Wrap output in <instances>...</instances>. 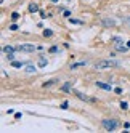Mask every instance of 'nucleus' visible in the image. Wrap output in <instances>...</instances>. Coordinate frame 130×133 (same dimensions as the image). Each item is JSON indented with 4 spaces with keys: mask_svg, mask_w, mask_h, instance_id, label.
Here are the masks:
<instances>
[{
    "mask_svg": "<svg viewBox=\"0 0 130 133\" xmlns=\"http://www.w3.org/2000/svg\"><path fill=\"white\" fill-rule=\"evenodd\" d=\"M119 63L117 61H111V59H100L95 63L96 69H109V68H117Z\"/></svg>",
    "mask_w": 130,
    "mask_h": 133,
    "instance_id": "obj_1",
    "label": "nucleus"
},
{
    "mask_svg": "<svg viewBox=\"0 0 130 133\" xmlns=\"http://www.w3.org/2000/svg\"><path fill=\"white\" fill-rule=\"evenodd\" d=\"M101 125H103V128L106 130V131H114L116 128H117V120H114V119H103L101 120Z\"/></svg>",
    "mask_w": 130,
    "mask_h": 133,
    "instance_id": "obj_2",
    "label": "nucleus"
},
{
    "mask_svg": "<svg viewBox=\"0 0 130 133\" xmlns=\"http://www.w3.org/2000/svg\"><path fill=\"white\" fill-rule=\"evenodd\" d=\"M16 50H20V51H26V53H32L35 50V46L34 45H29V43H26V45H20V46H16Z\"/></svg>",
    "mask_w": 130,
    "mask_h": 133,
    "instance_id": "obj_3",
    "label": "nucleus"
},
{
    "mask_svg": "<svg viewBox=\"0 0 130 133\" xmlns=\"http://www.w3.org/2000/svg\"><path fill=\"white\" fill-rule=\"evenodd\" d=\"M116 45V51H120V53H127L128 51V45H124V43H114Z\"/></svg>",
    "mask_w": 130,
    "mask_h": 133,
    "instance_id": "obj_4",
    "label": "nucleus"
},
{
    "mask_svg": "<svg viewBox=\"0 0 130 133\" xmlns=\"http://www.w3.org/2000/svg\"><path fill=\"white\" fill-rule=\"evenodd\" d=\"M87 61H79V63H72L71 64V69H79V68H85Z\"/></svg>",
    "mask_w": 130,
    "mask_h": 133,
    "instance_id": "obj_5",
    "label": "nucleus"
},
{
    "mask_svg": "<svg viewBox=\"0 0 130 133\" xmlns=\"http://www.w3.org/2000/svg\"><path fill=\"white\" fill-rule=\"evenodd\" d=\"M74 95H76L77 98H80V99H83V101H93V99H90L87 95H83V93H80V91H77V90H74Z\"/></svg>",
    "mask_w": 130,
    "mask_h": 133,
    "instance_id": "obj_6",
    "label": "nucleus"
},
{
    "mask_svg": "<svg viewBox=\"0 0 130 133\" xmlns=\"http://www.w3.org/2000/svg\"><path fill=\"white\" fill-rule=\"evenodd\" d=\"M103 26H108V27H113V26H116V21L114 19H108V18H103Z\"/></svg>",
    "mask_w": 130,
    "mask_h": 133,
    "instance_id": "obj_7",
    "label": "nucleus"
},
{
    "mask_svg": "<svg viewBox=\"0 0 130 133\" xmlns=\"http://www.w3.org/2000/svg\"><path fill=\"white\" fill-rule=\"evenodd\" d=\"M10 66L11 68H16V69H21V68H24V63H21V61H10Z\"/></svg>",
    "mask_w": 130,
    "mask_h": 133,
    "instance_id": "obj_8",
    "label": "nucleus"
},
{
    "mask_svg": "<svg viewBox=\"0 0 130 133\" xmlns=\"http://www.w3.org/2000/svg\"><path fill=\"white\" fill-rule=\"evenodd\" d=\"M96 87L98 88H103V90H108V91L111 90V85L109 83H103V82H96Z\"/></svg>",
    "mask_w": 130,
    "mask_h": 133,
    "instance_id": "obj_9",
    "label": "nucleus"
},
{
    "mask_svg": "<svg viewBox=\"0 0 130 133\" xmlns=\"http://www.w3.org/2000/svg\"><path fill=\"white\" fill-rule=\"evenodd\" d=\"M56 82H58V79H51V80H48V82H45L42 87H43V88H48V87H51V85H55Z\"/></svg>",
    "mask_w": 130,
    "mask_h": 133,
    "instance_id": "obj_10",
    "label": "nucleus"
},
{
    "mask_svg": "<svg viewBox=\"0 0 130 133\" xmlns=\"http://www.w3.org/2000/svg\"><path fill=\"white\" fill-rule=\"evenodd\" d=\"M29 11L31 13H37V11H39V5H37V3H31L29 5Z\"/></svg>",
    "mask_w": 130,
    "mask_h": 133,
    "instance_id": "obj_11",
    "label": "nucleus"
},
{
    "mask_svg": "<svg viewBox=\"0 0 130 133\" xmlns=\"http://www.w3.org/2000/svg\"><path fill=\"white\" fill-rule=\"evenodd\" d=\"M13 51H15V48H13V46H10V45L3 46V53H5V55H10V53H13Z\"/></svg>",
    "mask_w": 130,
    "mask_h": 133,
    "instance_id": "obj_12",
    "label": "nucleus"
},
{
    "mask_svg": "<svg viewBox=\"0 0 130 133\" xmlns=\"http://www.w3.org/2000/svg\"><path fill=\"white\" fill-rule=\"evenodd\" d=\"M26 72H27V74H32V72H35V66H32V64H27Z\"/></svg>",
    "mask_w": 130,
    "mask_h": 133,
    "instance_id": "obj_13",
    "label": "nucleus"
},
{
    "mask_svg": "<svg viewBox=\"0 0 130 133\" xmlns=\"http://www.w3.org/2000/svg\"><path fill=\"white\" fill-rule=\"evenodd\" d=\"M69 23L71 24H77V26H82L83 24V21H80V19H72V18H69Z\"/></svg>",
    "mask_w": 130,
    "mask_h": 133,
    "instance_id": "obj_14",
    "label": "nucleus"
},
{
    "mask_svg": "<svg viewBox=\"0 0 130 133\" xmlns=\"http://www.w3.org/2000/svg\"><path fill=\"white\" fill-rule=\"evenodd\" d=\"M11 19H13V21H18V19H20V13H18V11H13V13H11Z\"/></svg>",
    "mask_w": 130,
    "mask_h": 133,
    "instance_id": "obj_15",
    "label": "nucleus"
},
{
    "mask_svg": "<svg viewBox=\"0 0 130 133\" xmlns=\"http://www.w3.org/2000/svg\"><path fill=\"white\" fill-rule=\"evenodd\" d=\"M69 87H71V83L68 82V83H64V85H63V87H61V90H63V91H66V93H68V91H69Z\"/></svg>",
    "mask_w": 130,
    "mask_h": 133,
    "instance_id": "obj_16",
    "label": "nucleus"
},
{
    "mask_svg": "<svg viewBox=\"0 0 130 133\" xmlns=\"http://www.w3.org/2000/svg\"><path fill=\"white\" fill-rule=\"evenodd\" d=\"M43 35H45V37H51V35H53V31L45 29V31H43Z\"/></svg>",
    "mask_w": 130,
    "mask_h": 133,
    "instance_id": "obj_17",
    "label": "nucleus"
},
{
    "mask_svg": "<svg viewBox=\"0 0 130 133\" xmlns=\"http://www.w3.org/2000/svg\"><path fill=\"white\" fill-rule=\"evenodd\" d=\"M39 66H40V68H45V66H47V59L40 58V61H39Z\"/></svg>",
    "mask_w": 130,
    "mask_h": 133,
    "instance_id": "obj_18",
    "label": "nucleus"
},
{
    "mask_svg": "<svg viewBox=\"0 0 130 133\" xmlns=\"http://www.w3.org/2000/svg\"><path fill=\"white\" fill-rule=\"evenodd\" d=\"M68 108H69L68 101H63V103H61V109H68Z\"/></svg>",
    "mask_w": 130,
    "mask_h": 133,
    "instance_id": "obj_19",
    "label": "nucleus"
},
{
    "mask_svg": "<svg viewBox=\"0 0 130 133\" xmlns=\"http://www.w3.org/2000/svg\"><path fill=\"white\" fill-rule=\"evenodd\" d=\"M114 93H116V95H122V88H120V87H116V88H114Z\"/></svg>",
    "mask_w": 130,
    "mask_h": 133,
    "instance_id": "obj_20",
    "label": "nucleus"
},
{
    "mask_svg": "<svg viewBox=\"0 0 130 133\" xmlns=\"http://www.w3.org/2000/svg\"><path fill=\"white\" fill-rule=\"evenodd\" d=\"M127 108H128V104H127L125 101H122V103H120V109H124V111H125Z\"/></svg>",
    "mask_w": 130,
    "mask_h": 133,
    "instance_id": "obj_21",
    "label": "nucleus"
},
{
    "mask_svg": "<svg viewBox=\"0 0 130 133\" xmlns=\"http://www.w3.org/2000/svg\"><path fill=\"white\" fill-rule=\"evenodd\" d=\"M6 58H8V61H15V55L10 53V55H6Z\"/></svg>",
    "mask_w": 130,
    "mask_h": 133,
    "instance_id": "obj_22",
    "label": "nucleus"
},
{
    "mask_svg": "<svg viewBox=\"0 0 130 133\" xmlns=\"http://www.w3.org/2000/svg\"><path fill=\"white\" fill-rule=\"evenodd\" d=\"M48 51H50V53H58V46H51Z\"/></svg>",
    "mask_w": 130,
    "mask_h": 133,
    "instance_id": "obj_23",
    "label": "nucleus"
},
{
    "mask_svg": "<svg viewBox=\"0 0 130 133\" xmlns=\"http://www.w3.org/2000/svg\"><path fill=\"white\" fill-rule=\"evenodd\" d=\"M8 29H10V31H18V26H16V24H11Z\"/></svg>",
    "mask_w": 130,
    "mask_h": 133,
    "instance_id": "obj_24",
    "label": "nucleus"
},
{
    "mask_svg": "<svg viewBox=\"0 0 130 133\" xmlns=\"http://www.w3.org/2000/svg\"><path fill=\"white\" fill-rule=\"evenodd\" d=\"M63 15L66 16V18H69V16H71V11H69V10H64V11H63Z\"/></svg>",
    "mask_w": 130,
    "mask_h": 133,
    "instance_id": "obj_25",
    "label": "nucleus"
},
{
    "mask_svg": "<svg viewBox=\"0 0 130 133\" xmlns=\"http://www.w3.org/2000/svg\"><path fill=\"white\" fill-rule=\"evenodd\" d=\"M40 18H42V19H45V18H48V16H47V13H45V11H40Z\"/></svg>",
    "mask_w": 130,
    "mask_h": 133,
    "instance_id": "obj_26",
    "label": "nucleus"
},
{
    "mask_svg": "<svg viewBox=\"0 0 130 133\" xmlns=\"http://www.w3.org/2000/svg\"><path fill=\"white\" fill-rule=\"evenodd\" d=\"M127 45H128V48H130V40H128V42H127Z\"/></svg>",
    "mask_w": 130,
    "mask_h": 133,
    "instance_id": "obj_27",
    "label": "nucleus"
},
{
    "mask_svg": "<svg viewBox=\"0 0 130 133\" xmlns=\"http://www.w3.org/2000/svg\"><path fill=\"white\" fill-rule=\"evenodd\" d=\"M128 21H130V18H128Z\"/></svg>",
    "mask_w": 130,
    "mask_h": 133,
    "instance_id": "obj_28",
    "label": "nucleus"
}]
</instances>
